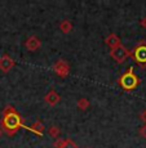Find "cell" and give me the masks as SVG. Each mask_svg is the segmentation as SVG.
<instances>
[{
    "label": "cell",
    "mask_w": 146,
    "mask_h": 148,
    "mask_svg": "<svg viewBox=\"0 0 146 148\" xmlns=\"http://www.w3.org/2000/svg\"><path fill=\"white\" fill-rule=\"evenodd\" d=\"M1 126L5 133L13 134L19 127H25V125L22 124V119L18 112L13 107H7L1 117Z\"/></svg>",
    "instance_id": "6da1fadb"
},
{
    "label": "cell",
    "mask_w": 146,
    "mask_h": 148,
    "mask_svg": "<svg viewBox=\"0 0 146 148\" xmlns=\"http://www.w3.org/2000/svg\"><path fill=\"white\" fill-rule=\"evenodd\" d=\"M119 84L122 85V88L125 90H132L138 85V79H137V76L133 73L132 67L128 68L127 72L119 79Z\"/></svg>",
    "instance_id": "7a4b0ae2"
},
{
    "label": "cell",
    "mask_w": 146,
    "mask_h": 148,
    "mask_svg": "<svg viewBox=\"0 0 146 148\" xmlns=\"http://www.w3.org/2000/svg\"><path fill=\"white\" fill-rule=\"evenodd\" d=\"M128 56H129V52H128V50L125 49L123 45H119V47L111 49V57H113V58L115 59L118 63H122V62H124L125 58H127Z\"/></svg>",
    "instance_id": "3957f363"
},
{
    "label": "cell",
    "mask_w": 146,
    "mask_h": 148,
    "mask_svg": "<svg viewBox=\"0 0 146 148\" xmlns=\"http://www.w3.org/2000/svg\"><path fill=\"white\" fill-rule=\"evenodd\" d=\"M53 68L61 77H66V76L69 75V71H70V67H69L66 61H58L56 64H54Z\"/></svg>",
    "instance_id": "277c9868"
},
{
    "label": "cell",
    "mask_w": 146,
    "mask_h": 148,
    "mask_svg": "<svg viewBox=\"0 0 146 148\" xmlns=\"http://www.w3.org/2000/svg\"><path fill=\"white\" fill-rule=\"evenodd\" d=\"M134 58L138 63H146V44H141L134 49Z\"/></svg>",
    "instance_id": "5b68a950"
},
{
    "label": "cell",
    "mask_w": 146,
    "mask_h": 148,
    "mask_svg": "<svg viewBox=\"0 0 146 148\" xmlns=\"http://www.w3.org/2000/svg\"><path fill=\"white\" fill-rule=\"evenodd\" d=\"M13 66H14V62H13V59L10 58V57L4 56V57H1V58H0V70H1V71L8 72V71H9Z\"/></svg>",
    "instance_id": "8992f818"
},
{
    "label": "cell",
    "mask_w": 146,
    "mask_h": 148,
    "mask_svg": "<svg viewBox=\"0 0 146 148\" xmlns=\"http://www.w3.org/2000/svg\"><path fill=\"white\" fill-rule=\"evenodd\" d=\"M27 130H30V132H33L34 134H36V135H39V136H42L43 135V133H44V125H43V122L42 121H36L35 124L33 125V126H25Z\"/></svg>",
    "instance_id": "52a82bcc"
},
{
    "label": "cell",
    "mask_w": 146,
    "mask_h": 148,
    "mask_svg": "<svg viewBox=\"0 0 146 148\" xmlns=\"http://www.w3.org/2000/svg\"><path fill=\"white\" fill-rule=\"evenodd\" d=\"M45 102H47L49 106H56L57 103H58L60 101V95L57 94V92H54V90H51L49 93H48L47 95H45Z\"/></svg>",
    "instance_id": "ba28073f"
},
{
    "label": "cell",
    "mask_w": 146,
    "mask_h": 148,
    "mask_svg": "<svg viewBox=\"0 0 146 148\" xmlns=\"http://www.w3.org/2000/svg\"><path fill=\"white\" fill-rule=\"evenodd\" d=\"M26 48H27L28 50H31V52H34V50L39 49V48H40V41H39V39L36 38V36H31V38H28L27 41H26Z\"/></svg>",
    "instance_id": "9c48e42d"
},
{
    "label": "cell",
    "mask_w": 146,
    "mask_h": 148,
    "mask_svg": "<svg viewBox=\"0 0 146 148\" xmlns=\"http://www.w3.org/2000/svg\"><path fill=\"white\" fill-rule=\"evenodd\" d=\"M106 44L111 48V49H114V48H116V47H119L120 45V40H119V38L116 35L111 34V35L106 39Z\"/></svg>",
    "instance_id": "30bf717a"
},
{
    "label": "cell",
    "mask_w": 146,
    "mask_h": 148,
    "mask_svg": "<svg viewBox=\"0 0 146 148\" xmlns=\"http://www.w3.org/2000/svg\"><path fill=\"white\" fill-rule=\"evenodd\" d=\"M60 28L62 30V32H65V34H69L71 31V28H73V25H71V22L70 21H64L61 23V26H60Z\"/></svg>",
    "instance_id": "8fae6325"
},
{
    "label": "cell",
    "mask_w": 146,
    "mask_h": 148,
    "mask_svg": "<svg viewBox=\"0 0 146 148\" xmlns=\"http://www.w3.org/2000/svg\"><path fill=\"white\" fill-rule=\"evenodd\" d=\"M61 148H79V147H78V144H76L74 140H71V139H67V140H65L64 146H62Z\"/></svg>",
    "instance_id": "7c38bea8"
},
{
    "label": "cell",
    "mask_w": 146,
    "mask_h": 148,
    "mask_svg": "<svg viewBox=\"0 0 146 148\" xmlns=\"http://www.w3.org/2000/svg\"><path fill=\"white\" fill-rule=\"evenodd\" d=\"M78 106H79L80 110H85V108L89 107V102H88L87 99H80L79 103H78Z\"/></svg>",
    "instance_id": "4fadbf2b"
},
{
    "label": "cell",
    "mask_w": 146,
    "mask_h": 148,
    "mask_svg": "<svg viewBox=\"0 0 146 148\" xmlns=\"http://www.w3.org/2000/svg\"><path fill=\"white\" fill-rule=\"evenodd\" d=\"M58 134H60V130H58L57 126H52L49 129V135L51 136H54V138H56V136H58Z\"/></svg>",
    "instance_id": "5bb4252c"
},
{
    "label": "cell",
    "mask_w": 146,
    "mask_h": 148,
    "mask_svg": "<svg viewBox=\"0 0 146 148\" xmlns=\"http://www.w3.org/2000/svg\"><path fill=\"white\" fill-rule=\"evenodd\" d=\"M64 143H65V140L60 138V139H57V140L54 142V147H56V148H61L62 146H64Z\"/></svg>",
    "instance_id": "9a60e30c"
},
{
    "label": "cell",
    "mask_w": 146,
    "mask_h": 148,
    "mask_svg": "<svg viewBox=\"0 0 146 148\" xmlns=\"http://www.w3.org/2000/svg\"><path fill=\"white\" fill-rule=\"evenodd\" d=\"M140 133L142 134V136H145V138H146V124H145V126L142 127L141 130H140Z\"/></svg>",
    "instance_id": "2e32d148"
},
{
    "label": "cell",
    "mask_w": 146,
    "mask_h": 148,
    "mask_svg": "<svg viewBox=\"0 0 146 148\" xmlns=\"http://www.w3.org/2000/svg\"><path fill=\"white\" fill-rule=\"evenodd\" d=\"M141 119H142V120H144V121L146 122V111H144V112H142V115H141Z\"/></svg>",
    "instance_id": "e0dca14e"
},
{
    "label": "cell",
    "mask_w": 146,
    "mask_h": 148,
    "mask_svg": "<svg viewBox=\"0 0 146 148\" xmlns=\"http://www.w3.org/2000/svg\"><path fill=\"white\" fill-rule=\"evenodd\" d=\"M141 23H142V26H144V27H146V18L142 19V22H141Z\"/></svg>",
    "instance_id": "ac0fdd59"
},
{
    "label": "cell",
    "mask_w": 146,
    "mask_h": 148,
    "mask_svg": "<svg viewBox=\"0 0 146 148\" xmlns=\"http://www.w3.org/2000/svg\"><path fill=\"white\" fill-rule=\"evenodd\" d=\"M87 148H88V147H87Z\"/></svg>",
    "instance_id": "d6986e66"
}]
</instances>
